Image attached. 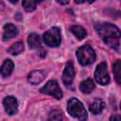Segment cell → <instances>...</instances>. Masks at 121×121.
<instances>
[{"label": "cell", "instance_id": "1", "mask_svg": "<svg viewBox=\"0 0 121 121\" xmlns=\"http://www.w3.org/2000/svg\"><path fill=\"white\" fill-rule=\"evenodd\" d=\"M95 27L105 43L112 48H119L120 30L117 26L110 23H96Z\"/></svg>", "mask_w": 121, "mask_h": 121}, {"label": "cell", "instance_id": "2", "mask_svg": "<svg viewBox=\"0 0 121 121\" xmlns=\"http://www.w3.org/2000/svg\"><path fill=\"white\" fill-rule=\"evenodd\" d=\"M67 111L71 116L78 119L79 121H86L87 112L82 103L77 98H71L67 104Z\"/></svg>", "mask_w": 121, "mask_h": 121}, {"label": "cell", "instance_id": "3", "mask_svg": "<svg viewBox=\"0 0 121 121\" xmlns=\"http://www.w3.org/2000/svg\"><path fill=\"white\" fill-rule=\"evenodd\" d=\"M77 58H78V62L81 65L86 66V65L92 64L95 61V54L94 49L90 45L85 44V45L80 46L78 49V51H77Z\"/></svg>", "mask_w": 121, "mask_h": 121}, {"label": "cell", "instance_id": "4", "mask_svg": "<svg viewBox=\"0 0 121 121\" xmlns=\"http://www.w3.org/2000/svg\"><path fill=\"white\" fill-rule=\"evenodd\" d=\"M43 42L46 45L52 46V47H57L60 45V41H61V36H60V30L59 27H52L48 29L43 36Z\"/></svg>", "mask_w": 121, "mask_h": 121}, {"label": "cell", "instance_id": "5", "mask_svg": "<svg viewBox=\"0 0 121 121\" xmlns=\"http://www.w3.org/2000/svg\"><path fill=\"white\" fill-rule=\"evenodd\" d=\"M41 93L45 94V95H49L54 96L56 99H60L62 97V92L58 84V82L54 79L49 80L42 89H41Z\"/></svg>", "mask_w": 121, "mask_h": 121}, {"label": "cell", "instance_id": "6", "mask_svg": "<svg viewBox=\"0 0 121 121\" xmlns=\"http://www.w3.org/2000/svg\"><path fill=\"white\" fill-rule=\"evenodd\" d=\"M95 78L96 82L100 85H107L110 82V77L107 71V64L105 62H101L96 66L95 71Z\"/></svg>", "mask_w": 121, "mask_h": 121}, {"label": "cell", "instance_id": "7", "mask_svg": "<svg viewBox=\"0 0 121 121\" xmlns=\"http://www.w3.org/2000/svg\"><path fill=\"white\" fill-rule=\"evenodd\" d=\"M75 78V69H74V64L73 61H68L65 65L63 74H62V82L64 83L65 86H70L71 83L73 82Z\"/></svg>", "mask_w": 121, "mask_h": 121}, {"label": "cell", "instance_id": "8", "mask_svg": "<svg viewBox=\"0 0 121 121\" xmlns=\"http://www.w3.org/2000/svg\"><path fill=\"white\" fill-rule=\"evenodd\" d=\"M3 105L5 108V111L8 114L12 115L17 112L18 110V102L15 97L13 96H6L3 100Z\"/></svg>", "mask_w": 121, "mask_h": 121}, {"label": "cell", "instance_id": "9", "mask_svg": "<svg viewBox=\"0 0 121 121\" xmlns=\"http://www.w3.org/2000/svg\"><path fill=\"white\" fill-rule=\"evenodd\" d=\"M46 77V74L43 70H35L28 74L27 76V81L31 84H38L42 82Z\"/></svg>", "mask_w": 121, "mask_h": 121}, {"label": "cell", "instance_id": "10", "mask_svg": "<svg viewBox=\"0 0 121 121\" xmlns=\"http://www.w3.org/2000/svg\"><path fill=\"white\" fill-rule=\"evenodd\" d=\"M18 33L17 27L12 24H7L4 26V34H3V40L8 41L9 39H12L15 37Z\"/></svg>", "mask_w": 121, "mask_h": 121}, {"label": "cell", "instance_id": "11", "mask_svg": "<svg viewBox=\"0 0 121 121\" xmlns=\"http://www.w3.org/2000/svg\"><path fill=\"white\" fill-rule=\"evenodd\" d=\"M105 108V104L101 99H95L90 105H89V110L91 111L92 113L94 114H98L100 113L103 109Z\"/></svg>", "mask_w": 121, "mask_h": 121}, {"label": "cell", "instance_id": "12", "mask_svg": "<svg viewBox=\"0 0 121 121\" xmlns=\"http://www.w3.org/2000/svg\"><path fill=\"white\" fill-rule=\"evenodd\" d=\"M13 67H14V64H13L12 60H10L9 59L5 60V61L2 64L1 69H0L1 75L3 77H9L11 74V72L13 71Z\"/></svg>", "mask_w": 121, "mask_h": 121}, {"label": "cell", "instance_id": "13", "mask_svg": "<svg viewBox=\"0 0 121 121\" xmlns=\"http://www.w3.org/2000/svg\"><path fill=\"white\" fill-rule=\"evenodd\" d=\"M79 89L82 93L84 94H90L91 92H93V90L95 89V83L93 82V80L91 78L85 79L83 80L80 85H79Z\"/></svg>", "mask_w": 121, "mask_h": 121}, {"label": "cell", "instance_id": "14", "mask_svg": "<svg viewBox=\"0 0 121 121\" xmlns=\"http://www.w3.org/2000/svg\"><path fill=\"white\" fill-rule=\"evenodd\" d=\"M27 43H28L29 48H31V49L38 48L41 45V38L39 35H37L35 33H31L28 35Z\"/></svg>", "mask_w": 121, "mask_h": 121}, {"label": "cell", "instance_id": "15", "mask_svg": "<svg viewBox=\"0 0 121 121\" xmlns=\"http://www.w3.org/2000/svg\"><path fill=\"white\" fill-rule=\"evenodd\" d=\"M70 30H71V32H72L78 40L84 39V38L86 37V35H87L86 30H85L82 26H72L70 27Z\"/></svg>", "mask_w": 121, "mask_h": 121}, {"label": "cell", "instance_id": "16", "mask_svg": "<svg viewBox=\"0 0 121 121\" xmlns=\"http://www.w3.org/2000/svg\"><path fill=\"white\" fill-rule=\"evenodd\" d=\"M8 51L11 55H19L24 51V43L22 42H16L9 48Z\"/></svg>", "mask_w": 121, "mask_h": 121}, {"label": "cell", "instance_id": "17", "mask_svg": "<svg viewBox=\"0 0 121 121\" xmlns=\"http://www.w3.org/2000/svg\"><path fill=\"white\" fill-rule=\"evenodd\" d=\"M112 71H113V74H114V78H115V80L117 81L118 84H120L121 82V62L119 60H117L113 65H112Z\"/></svg>", "mask_w": 121, "mask_h": 121}, {"label": "cell", "instance_id": "18", "mask_svg": "<svg viewBox=\"0 0 121 121\" xmlns=\"http://www.w3.org/2000/svg\"><path fill=\"white\" fill-rule=\"evenodd\" d=\"M47 121H62V113L59 110H53L50 112Z\"/></svg>", "mask_w": 121, "mask_h": 121}, {"label": "cell", "instance_id": "19", "mask_svg": "<svg viewBox=\"0 0 121 121\" xmlns=\"http://www.w3.org/2000/svg\"><path fill=\"white\" fill-rule=\"evenodd\" d=\"M22 5H23V7L25 8V9L26 11L30 12V11H33L36 9L37 2H35V1H23Z\"/></svg>", "mask_w": 121, "mask_h": 121}, {"label": "cell", "instance_id": "20", "mask_svg": "<svg viewBox=\"0 0 121 121\" xmlns=\"http://www.w3.org/2000/svg\"><path fill=\"white\" fill-rule=\"evenodd\" d=\"M110 121H120V116L119 115H112L111 117Z\"/></svg>", "mask_w": 121, "mask_h": 121}, {"label": "cell", "instance_id": "21", "mask_svg": "<svg viewBox=\"0 0 121 121\" xmlns=\"http://www.w3.org/2000/svg\"><path fill=\"white\" fill-rule=\"evenodd\" d=\"M58 3H59V4H61V5H66V4H68L69 2H68V1H65V2H62V1H58Z\"/></svg>", "mask_w": 121, "mask_h": 121}, {"label": "cell", "instance_id": "22", "mask_svg": "<svg viewBox=\"0 0 121 121\" xmlns=\"http://www.w3.org/2000/svg\"><path fill=\"white\" fill-rule=\"evenodd\" d=\"M4 7H5V6H4V3L0 1V9H4Z\"/></svg>", "mask_w": 121, "mask_h": 121}]
</instances>
